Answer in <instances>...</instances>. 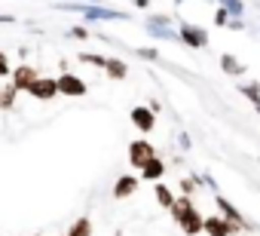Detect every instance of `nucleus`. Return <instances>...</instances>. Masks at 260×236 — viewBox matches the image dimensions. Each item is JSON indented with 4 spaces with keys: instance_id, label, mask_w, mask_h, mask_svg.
I'll return each instance as SVG.
<instances>
[{
    "instance_id": "nucleus-1",
    "label": "nucleus",
    "mask_w": 260,
    "mask_h": 236,
    "mask_svg": "<svg viewBox=\"0 0 260 236\" xmlns=\"http://www.w3.org/2000/svg\"><path fill=\"white\" fill-rule=\"evenodd\" d=\"M58 10H71V13H83L86 22H128L132 16L128 13H116L110 7H101V4H58Z\"/></svg>"
},
{
    "instance_id": "nucleus-2",
    "label": "nucleus",
    "mask_w": 260,
    "mask_h": 236,
    "mask_svg": "<svg viewBox=\"0 0 260 236\" xmlns=\"http://www.w3.org/2000/svg\"><path fill=\"white\" fill-rule=\"evenodd\" d=\"M178 43L190 46V49H208L211 37L202 25H193V22H181L178 25Z\"/></svg>"
},
{
    "instance_id": "nucleus-3",
    "label": "nucleus",
    "mask_w": 260,
    "mask_h": 236,
    "mask_svg": "<svg viewBox=\"0 0 260 236\" xmlns=\"http://www.w3.org/2000/svg\"><path fill=\"white\" fill-rule=\"evenodd\" d=\"M125 154H128V166L141 172V169H144V166L156 157V148L150 144V138H135V141H128Z\"/></svg>"
},
{
    "instance_id": "nucleus-4",
    "label": "nucleus",
    "mask_w": 260,
    "mask_h": 236,
    "mask_svg": "<svg viewBox=\"0 0 260 236\" xmlns=\"http://www.w3.org/2000/svg\"><path fill=\"white\" fill-rule=\"evenodd\" d=\"M214 205H217V215H223L226 221H233L242 233H248V230H254V227H257V224H254L248 215H242V212H239L226 196H223V193H214Z\"/></svg>"
},
{
    "instance_id": "nucleus-5",
    "label": "nucleus",
    "mask_w": 260,
    "mask_h": 236,
    "mask_svg": "<svg viewBox=\"0 0 260 236\" xmlns=\"http://www.w3.org/2000/svg\"><path fill=\"white\" fill-rule=\"evenodd\" d=\"M202 233L205 236H239L242 230L233 224V221H226L223 215H205V221H202Z\"/></svg>"
},
{
    "instance_id": "nucleus-6",
    "label": "nucleus",
    "mask_w": 260,
    "mask_h": 236,
    "mask_svg": "<svg viewBox=\"0 0 260 236\" xmlns=\"http://www.w3.org/2000/svg\"><path fill=\"white\" fill-rule=\"evenodd\" d=\"M55 86H58V95H71V98H83V95L89 92L86 80L77 77V74H71V71L58 74V77H55Z\"/></svg>"
},
{
    "instance_id": "nucleus-7",
    "label": "nucleus",
    "mask_w": 260,
    "mask_h": 236,
    "mask_svg": "<svg viewBox=\"0 0 260 236\" xmlns=\"http://www.w3.org/2000/svg\"><path fill=\"white\" fill-rule=\"evenodd\" d=\"M128 120H132V126H135L141 135H150V132L156 129V113H153L147 104L132 107V110H128Z\"/></svg>"
},
{
    "instance_id": "nucleus-8",
    "label": "nucleus",
    "mask_w": 260,
    "mask_h": 236,
    "mask_svg": "<svg viewBox=\"0 0 260 236\" xmlns=\"http://www.w3.org/2000/svg\"><path fill=\"white\" fill-rule=\"evenodd\" d=\"M37 77H40V74H37V68H34V65H28V62H22L19 68H13L10 83H13L19 92H28V89H31V83H34Z\"/></svg>"
},
{
    "instance_id": "nucleus-9",
    "label": "nucleus",
    "mask_w": 260,
    "mask_h": 236,
    "mask_svg": "<svg viewBox=\"0 0 260 236\" xmlns=\"http://www.w3.org/2000/svg\"><path fill=\"white\" fill-rule=\"evenodd\" d=\"M28 95H31V98H37V101H52V98L58 95V86H55V77H37V80L31 83V89H28Z\"/></svg>"
},
{
    "instance_id": "nucleus-10",
    "label": "nucleus",
    "mask_w": 260,
    "mask_h": 236,
    "mask_svg": "<svg viewBox=\"0 0 260 236\" xmlns=\"http://www.w3.org/2000/svg\"><path fill=\"white\" fill-rule=\"evenodd\" d=\"M138 187H141V178H138V175H119L116 184H113V199H128V196H135Z\"/></svg>"
},
{
    "instance_id": "nucleus-11",
    "label": "nucleus",
    "mask_w": 260,
    "mask_h": 236,
    "mask_svg": "<svg viewBox=\"0 0 260 236\" xmlns=\"http://www.w3.org/2000/svg\"><path fill=\"white\" fill-rule=\"evenodd\" d=\"M202 221H205V215H202L199 209H190L178 227H181V233H184V236H199V233H202Z\"/></svg>"
},
{
    "instance_id": "nucleus-12",
    "label": "nucleus",
    "mask_w": 260,
    "mask_h": 236,
    "mask_svg": "<svg viewBox=\"0 0 260 236\" xmlns=\"http://www.w3.org/2000/svg\"><path fill=\"white\" fill-rule=\"evenodd\" d=\"M166 169H169V166H166L159 157H153V160L141 169V175H138V178H141V181H150V184H159V181L166 178Z\"/></svg>"
},
{
    "instance_id": "nucleus-13",
    "label": "nucleus",
    "mask_w": 260,
    "mask_h": 236,
    "mask_svg": "<svg viewBox=\"0 0 260 236\" xmlns=\"http://www.w3.org/2000/svg\"><path fill=\"white\" fill-rule=\"evenodd\" d=\"M217 62H220V71H223V74H230V77H245V74H248V65H245V62H239L233 52H223Z\"/></svg>"
},
{
    "instance_id": "nucleus-14",
    "label": "nucleus",
    "mask_w": 260,
    "mask_h": 236,
    "mask_svg": "<svg viewBox=\"0 0 260 236\" xmlns=\"http://www.w3.org/2000/svg\"><path fill=\"white\" fill-rule=\"evenodd\" d=\"M104 77H107V80H125V77H128V62H125V58H107Z\"/></svg>"
},
{
    "instance_id": "nucleus-15",
    "label": "nucleus",
    "mask_w": 260,
    "mask_h": 236,
    "mask_svg": "<svg viewBox=\"0 0 260 236\" xmlns=\"http://www.w3.org/2000/svg\"><path fill=\"white\" fill-rule=\"evenodd\" d=\"M190 209H196V202H193V196H181V193H178L169 212H172V218H175V224H181V221H184V215H187Z\"/></svg>"
},
{
    "instance_id": "nucleus-16",
    "label": "nucleus",
    "mask_w": 260,
    "mask_h": 236,
    "mask_svg": "<svg viewBox=\"0 0 260 236\" xmlns=\"http://www.w3.org/2000/svg\"><path fill=\"white\" fill-rule=\"evenodd\" d=\"M64 236H95V227H92L89 218H77V221H71V227L64 230Z\"/></svg>"
},
{
    "instance_id": "nucleus-17",
    "label": "nucleus",
    "mask_w": 260,
    "mask_h": 236,
    "mask_svg": "<svg viewBox=\"0 0 260 236\" xmlns=\"http://www.w3.org/2000/svg\"><path fill=\"white\" fill-rule=\"evenodd\" d=\"M16 98H19V89L13 83L0 86V110H16Z\"/></svg>"
},
{
    "instance_id": "nucleus-18",
    "label": "nucleus",
    "mask_w": 260,
    "mask_h": 236,
    "mask_svg": "<svg viewBox=\"0 0 260 236\" xmlns=\"http://www.w3.org/2000/svg\"><path fill=\"white\" fill-rule=\"evenodd\" d=\"M153 196H156L159 209H172V202H175V190L169 184H153Z\"/></svg>"
},
{
    "instance_id": "nucleus-19",
    "label": "nucleus",
    "mask_w": 260,
    "mask_h": 236,
    "mask_svg": "<svg viewBox=\"0 0 260 236\" xmlns=\"http://www.w3.org/2000/svg\"><path fill=\"white\" fill-rule=\"evenodd\" d=\"M239 92H242V95L257 107V113H260V83H257V80H251V83H239Z\"/></svg>"
},
{
    "instance_id": "nucleus-20",
    "label": "nucleus",
    "mask_w": 260,
    "mask_h": 236,
    "mask_svg": "<svg viewBox=\"0 0 260 236\" xmlns=\"http://www.w3.org/2000/svg\"><path fill=\"white\" fill-rule=\"evenodd\" d=\"M178 187H181V196H193L202 187V175H187V178L178 181Z\"/></svg>"
},
{
    "instance_id": "nucleus-21",
    "label": "nucleus",
    "mask_w": 260,
    "mask_h": 236,
    "mask_svg": "<svg viewBox=\"0 0 260 236\" xmlns=\"http://www.w3.org/2000/svg\"><path fill=\"white\" fill-rule=\"evenodd\" d=\"M77 62H80V65H89V68H101V71H104L107 55H101V52H80V55H77Z\"/></svg>"
},
{
    "instance_id": "nucleus-22",
    "label": "nucleus",
    "mask_w": 260,
    "mask_h": 236,
    "mask_svg": "<svg viewBox=\"0 0 260 236\" xmlns=\"http://www.w3.org/2000/svg\"><path fill=\"white\" fill-rule=\"evenodd\" d=\"M13 74V65H10V55L4 52V49H0V80H7Z\"/></svg>"
},
{
    "instance_id": "nucleus-23",
    "label": "nucleus",
    "mask_w": 260,
    "mask_h": 236,
    "mask_svg": "<svg viewBox=\"0 0 260 236\" xmlns=\"http://www.w3.org/2000/svg\"><path fill=\"white\" fill-rule=\"evenodd\" d=\"M226 22H230V13L217 7V10H214V25H217V28H226Z\"/></svg>"
},
{
    "instance_id": "nucleus-24",
    "label": "nucleus",
    "mask_w": 260,
    "mask_h": 236,
    "mask_svg": "<svg viewBox=\"0 0 260 236\" xmlns=\"http://www.w3.org/2000/svg\"><path fill=\"white\" fill-rule=\"evenodd\" d=\"M248 28H251V25H248L245 19H230V22H226V31H248Z\"/></svg>"
},
{
    "instance_id": "nucleus-25",
    "label": "nucleus",
    "mask_w": 260,
    "mask_h": 236,
    "mask_svg": "<svg viewBox=\"0 0 260 236\" xmlns=\"http://www.w3.org/2000/svg\"><path fill=\"white\" fill-rule=\"evenodd\" d=\"M68 37H74V40H89V31H86L83 25H74V28L68 31Z\"/></svg>"
},
{
    "instance_id": "nucleus-26",
    "label": "nucleus",
    "mask_w": 260,
    "mask_h": 236,
    "mask_svg": "<svg viewBox=\"0 0 260 236\" xmlns=\"http://www.w3.org/2000/svg\"><path fill=\"white\" fill-rule=\"evenodd\" d=\"M135 52H138L141 58H150V62H156V58H159V52H156V49H150V46H138Z\"/></svg>"
},
{
    "instance_id": "nucleus-27",
    "label": "nucleus",
    "mask_w": 260,
    "mask_h": 236,
    "mask_svg": "<svg viewBox=\"0 0 260 236\" xmlns=\"http://www.w3.org/2000/svg\"><path fill=\"white\" fill-rule=\"evenodd\" d=\"M178 144L187 151V148H190V135H187V132H181V135H178Z\"/></svg>"
},
{
    "instance_id": "nucleus-28",
    "label": "nucleus",
    "mask_w": 260,
    "mask_h": 236,
    "mask_svg": "<svg viewBox=\"0 0 260 236\" xmlns=\"http://www.w3.org/2000/svg\"><path fill=\"white\" fill-rule=\"evenodd\" d=\"M135 7H138V10H147V7H150V0H135Z\"/></svg>"
},
{
    "instance_id": "nucleus-29",
    "label": "nucleus",
    "mask_w": 260,
    "mask_h": 236,
    "mask_svg": "<svg viewBox=\"0 0 260 236\" xmlns=\"http://www.w3.org/2000/svg\"><path fill=\"white\" fill-rule=\"evenodd\" d=\"M181 4H187V0H175V7H181Z\"/></svg>"
},
{
    "instance_id": "nucleus-30",
    "label": "nucleus",
    "mask_w": 260,
    "mask_h": 236,
    "mask_svg": "<svg viewBox=\"0 0 260 236\" xmlns=\"http://www.w3.org/2000/svg\"><path fill=\"white\" fill-rule=\"evenodd\" d=\"M28 236H40V233H28Z\"/></svg>"
},
{
    "instance_id": "nucleus-31",
    "label": "nucleus",
    "mask_w": 260,
    "mask_h": 236,
    "mask_svg": "<svg viewBox=\"0 0 260 236\" xmlns=\"http://www.w3.org/2000/svg\"><path fill=\"white\" fill-rule=\"evenodd\" d=\"M257 31H260V25H257Z\"/></svg>"
}]
</instances>
